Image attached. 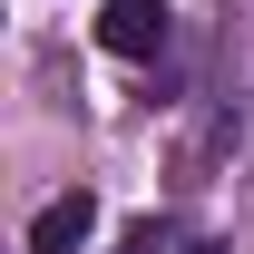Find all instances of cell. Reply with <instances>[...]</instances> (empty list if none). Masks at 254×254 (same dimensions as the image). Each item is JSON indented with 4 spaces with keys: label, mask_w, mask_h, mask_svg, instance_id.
<instances>
[{
    "label": "cell",
    "mask_w": 254,
    "mask_h": 254,
    "mask_svg": "<svg viewBox=\"0 0 254 254\" xmlns=\"http://www.w3.org/2000/svg\"><path fill=\"white\" fill-rule=\"evenodd\" d=\"M166 30H176V10H166V0H108V10H98V39H108L118 59H157Z\"/></svg>",
    "instance_id": "obj_1"
},
{
    "label": "cell",
    "mask_w": 254,
    "mask_h": 254,
    "mask_svg": "<svg viewBox=\"0 0 254 254\" xmlns=\"http://www.w3.org/2000/svg\"><path fill=\"white\" fill-rule=\"evenodd\" d=\"M88 225H98L88 195H49V205L30 215V254H78V245H88Z\"/></svg>",
    "instance_id": "obj_2"
}]
</instances>
